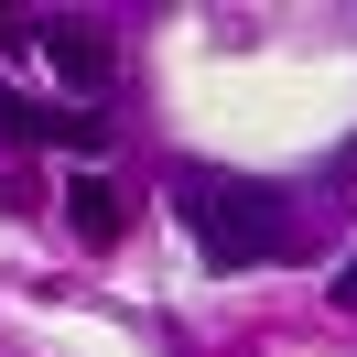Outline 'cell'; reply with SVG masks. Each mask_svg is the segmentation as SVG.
Returning a JSON list of instances; mask_svg holds the SVG:
<instances>
[{"instance_id": "cell-5", "label": "cell", "mask_w": 357, "mask_h": 357, "mask_svg": "<svg viewBox=\"0 0 357 357\" xmlns=\"http://www.w3.org/2000/svg\"><path fill=\"white\" fill-rule=\"evenodd\" d=\"M335 303L357 314V249H347V260H335Z\"/></svg>"}, {"instance_id": "cell-2", "label": "cell", "mask_w": 357, "mask_h": 357, "mask_svg": "<svg viewBox=\"0 0 357 357\" xmlns=\"http://www.w3.org/2000/svg\"><path fill=\"white\" fill-rule=\"evenodd\" d=\"M0 130H11V141H44V152H76V162H87L98 141H109V119H87V109H44V98H0Z\"/></svg>"}, {"instance_id": "cell-1", "label": "cell", "mask_w": 357, "mask_h": 357, "mask_svg": "<svg viewBox=\"0 0 357 357\" xmlns=\"http://www.w3.org/2000/svg\"><path fill=\"white\" fill-rule=\"evenodd\" d=\"M174 206H184V227H195V249H206L217 271L292 260V227H282V206H271L260 184H238V174H184V184H174Z\"/></svg>"}, {"instance_id": "cell-3", "label": "cell", "mask_w": 357, "mask_h": 357, "mask_svg": "<svg viewBox=\"0 0 357 357\" xmlns=\"http://www.w3.org/2000/svg\"><path fill=\"white\" fill-rule=\"evenodd\" d=\"M66 227H76L87 249H109L119 227H130V195H119L109 174H76V184H66Z\"/></svg>"}, {"instance_id": "cell-4", "label": "cell", "mask_w": 357, "mask_h": 357, "mask_svg": "<svg viewBox=\"0 0 357 357\" xmlns=\"http://www.w3.org/2000/svg\"><path fill=\"white\" fill-rule=\"evenodd\" d=\"M44 54H54L66 87H109V44H98L87 22H44Z\"/></svg>"}, {"instance_id": "cell-6", "label": "cell", "mask_w": 357, "mask_h": 357, "mask_svg": "<svg viewBox=\"0 0 357 357\" xmlns=\"http://www.w3.org/2000/svg\"><path fill=\"white\" fill-rule=\"evenodd\" d=\"M11 44H22V11H0V54H11Z\"/></svg>"}]
</instances>
